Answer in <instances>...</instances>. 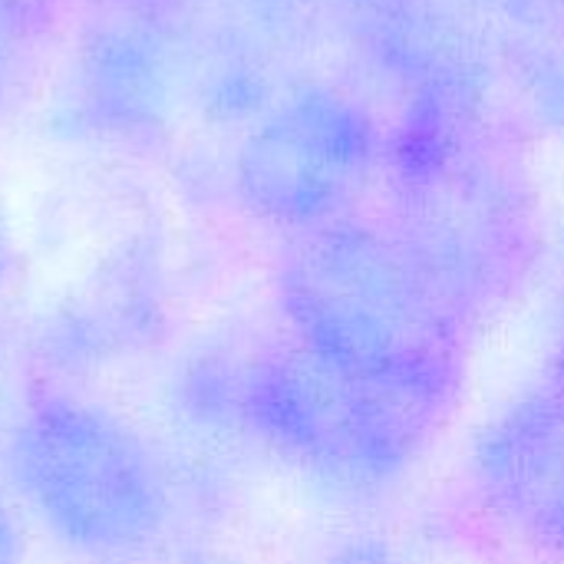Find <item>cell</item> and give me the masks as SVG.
<instances>
[{"label":"cell","instance_id":"5b68a950","mask_svg":"<svg viewBox=\"0 0 564 564\" xmlns=\"http://www.w3.org/2000/svg\"><path fill=\"white\" fill-rule=\"evenodd\" d=\"M380 159L367 106L327 83L284 96L241 142L235 185L251 215L304 231L350 218Z\"/></svg>","mask_w":564,"mask_h":564},{"label":"cell","instance_id":"52a82bcc","mask_svg":"<svg viewBox=\"0 0 564 564\" xmlns=\"http://www.w3.org/2000/svg\"><path fill=\"white\" fill-rule=\"evenodd\" d=\"M549 364L564 383V235L549 258Z\"/></svg>","mask_w":564,"mask_h":564},{"label":"cell","instance_id":"6da1fadb","mask_svg":"<svg viewBox=\"0 0 564 564\" xmlns=\"http://www.w3.org/2000/svg\"><path fill=\"white\" fill-rule=\"evenodd\" d=\"M387 228L433 291L476 334L545 261L539 195L479 102L410 106L390 145Z\"/></svg>","mask_w":564,"mask_h":564},{"label":"cell","instance_id":"3957f363","mask_svg":"<svg viewBox=\"0 0 564 564\" xmlns=\"http://www.w3.org/2000/svg\"><path fill=\"white\" fill-rule=\"evenodd\" d=\"M459 393L344 367L297 340L258 364L245 413L294 466L347 492L397 482L433 443Z\"/></svg>","mask_w":564,"mask_h":564},{"label":"cell","instance_id":"30bf717a","mask_svg":"<svg viewBox=\"0 0 564 564\" xmlns=\"http://www.w3.org/2000/svg\"><path fill=\"white\" fill-rule=\"evenodd\" d=\"M0 564H20V535L3 502H0Z\"/></svg>","mask_w":564,"mask_h":564},{"label":"cell","instance_id":"277c9868","mask_svg":"<svg viewBox=\"0 0 564 564\" xmlns=\"http://www.w3.org/2000/svg\"><path fill=\"white\" fill-rule=\"evenodd\" d=\"M10 473L33 516L89 558H135L169 522V492L145 443L76 397L53 393L23 413Z\"/></svg>","mask_w":564,"mask_h":564},{"label":"cell","instance_id":"8992f818","mask_svg":"<svg viewBox=\"0 0 564 564\" xmlns=\"http://www.w3.org/2000/svg\"><path fill=\"white\" fill-rule=\"evenodd\" d=\"M473 479L482 506L525 545L564 555V383L512 400L479 436Z\"/></svg>","mask_w":564,"mask_h":564},{"label":"cell","instance_id":"7c38bea8","mask_svg":"<svg viewBox=\"0 0 564 564\" xmlns=\"http://www.w3.org/2000/svg\"><path fill=\"white\" fill-rule=\"evenodd\" d=\"M7 264H10V228H7V212L0 202V281L7 274Z\"/></svg>","mask_w":564,"mask_h":564},{"label":"cell","instance_id":"7a4b0ae2","mask_svg":"<svg viewBox=\"0 0 564 564\" xmlns=\"http://www.w3.org/2000/svg\"><path fill=\"white\" fill-rule=\"evenodd\" d=\"M278 304L297 344L364 373L459 393L469 330L387 225L337 218L294 231Z\"/></svg>","mask_w":564,"mask_h":564},{"label":"cell","instance_id":"ba28073f","mask_svg":"<svg viewBox=\"0 0 564 564\" xmlns=\"http://www.w3.org/2000/svg\"><path fill=\"white\" fill-rule=\"evenodd\" d=\"M473 3L529 30H549L564 20V0H473Z\"/></svg>","mask_w":564,"mask_h":564},{"label":"cell","instance_id":"8fae6325","mask_svg":"<svg viewBox=\"0 0 564 564\" xmlns=\"http://www.w3.org/2000/svg\"><path fill=\"white\" fill-rule=\"evenodd\" d=\"M172 564H241L235 562V558H228V555H221V552H188V555H182L178 562Z\"/></svg>","mask_w":564,"mask_h":564},{"label":"cell","instance_id":"9c48e42d","mask_svg":"<svg viewBox=\"0 0 564 564\" xmlns=\"http://www.w3.org/2000/svg\"><path fill=\"white\" fill-rule=\"evenodd\" d=\"M317 564H403L390 545L377 542V539H354L337 545L334 552H327Z\"/></svg>","mask_w":564,"mask_h":564}]
</instances>
